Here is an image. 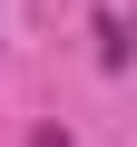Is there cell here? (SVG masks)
Listing matches in <instances>:
<instances>
[{"label": "cell", "mask_w": 137, "mask_h": 147, "mask_svg": "<svg viewBox=\"0 0 137 147\" xmlns=\"http://www.w3.org/2000/svg\"><path fill=\"white\" fill-rule=\"evenodd\" d=\"M98 59H108V69H137V30H127L118 10H98Z\"/></svg>", "instance_id": "obj_1"}]
</instances>
